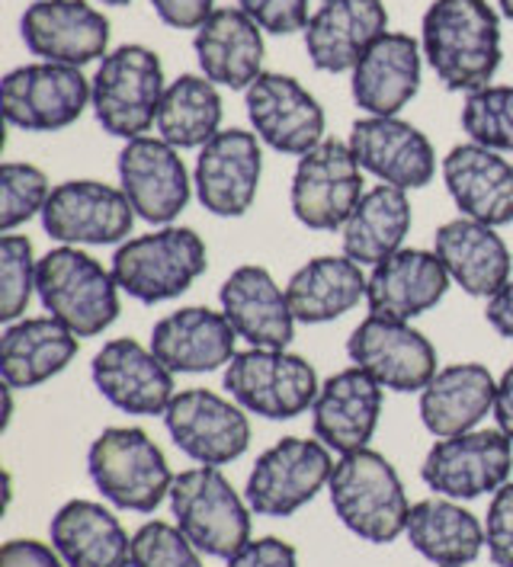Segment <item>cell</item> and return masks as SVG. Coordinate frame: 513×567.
<instances>
[{
  "instance_id": "47",
  "label": "cell",
  "mask_w": 513,
  "mask_h": 567,
  "mask_svg": "<svg viewBox=\"0 0 513 567\" xmlns=\"http://www.w3.org/2000/svg\"><path fill=\"white\" fill-rule=\"evenodd\" d=\"M484 318H488V324L497 330L504 340H511L513 343V279L501 289V292H494V296L488 299Z\"/></svg>"
},
{
  "instance_id": "23",
  "label": "cell",
  "mask_w": 513,
  "mask_h": 567,
  "mask_svg": "<svg viewBox=\"0 0 513 567\" xmlns=\"http://www.w3.org/2000/svg\"><path fill=\"white\" fill-rule=\"evenodd\" d=\"M450 282H453L450 272L433 250L401 247L389 260L372 267L366 286V305L369 315L392 318V321H414L443 301Z\"/></svg>"
},
{
  "instance_id": "35",
  "label": "cell",
  "mask_w": 513,
  "mask_h": 567,
  "mask_svg": "<svg viewBox=\"0 0 513 567\" xmlns=\"http://www.w3.org/2000/svg\"><path fill=\"white\" fill-rule=\"evenodd\" d=\"M404 536L433 567H465L482 555L484 523L450 497H430L411 507Z\"/></svg>"
},
{
  "instance_id": "51",
  "label": "cell",
  "mask_w": 513,
  "mask_h": 567,
  "mask_svg": "<svg viewBox=\"0 0 513 567\" xmlns=\"http://www.w3.org/2000/svg\"><path fill=\"white\" fill-rule=\"evenodd\" d=\"M465 567H469V565H465Z\"/></svg>"
},
{
  "instance_id": "25",
  "label": "cell",
  "mask_w": 513,
  "mask_h": 567,
  "mask_svg": "<svg viewBox=\"0 0 513 567\" xmlns=\"http://www.w3.org/2000/svg\"><path fill=\"white\" fill-rule=\"evenodd\" d=\"M379 414L382 385L369 372H362L360 365H350L321 385L311 404V426L315 436L331 452L347 455L369 446L379 426Z\"/></svg>"
},
{
  "instance_id": "16",
  "label": "cell",
  "mask_w": 513,
  "mask_h": 567,
  "mask_svg": "<svg viewBox=\"0 0 513 567\" xmlns=\"http://www.w3.org/2000/svg\"><path fill=\"white\" fill-rule=\"evenodd\" d=\"M244 106L257 138L279 154L302 157L325 142L321 103L289 74L264 71L244 90Z\"/></svg>"
},
{
  "instance_id": "2",
  "label": "cell",
  "mask_w": 513,
  "mask_h": 567,
  "mask_svg": "<svg viewBox=\"0 0 513 567\" xmlns=\"http://www.w3.org/2000/svg\"><path fill=\"white\" fill-rule=\"evenodd\" d=\"M337 519L362 542L389 545L408 529V494L394 465L376 449H357L334 462L328 481Z\"/></svg>"
},
{
  "instance_id": "30",
  "label": "cell",
  "mask_w": 513,
  "mask_h": 567,
  "mask_svg": "<svg viewBox=\"0 0 513 567\" xmlns=\"http://www.w3.org/2000/svg\"><path fill=\"white\" fill-rule=\"evenodd\" d=\"M196 61L212 84L247 90L264 74V30L242 7H218L193 39Z\"/></svg>"
},
{
  "instance_id": "11",
  "label": "cell",
  "mask_w": 513,
  "mask_h": 567,
  "mask_svg": "<svg viewBox=\"0 0 513 567\" xmlns=\"http://www.w3.org/2000/svg\"><path fill=\"white\" fill-rule=\"evenodd\" d=\"M362 167L347 142L325 138L315 151L299 157L289 203L296 218L311 231H337L366 196Z\"/></svg>"
},
{
  "instance_id": "37",
  "label": "cell",
  "mask_w": 513,
  "mask_h": 567,
  "mask_svg": "<svg viewBox=\"0 0 513 567\" xmlns=\"http://www.w3.org/2000/svg\"><path fill=\"white\" fill-rule=\"evenodd\" d=\"M157 138L177 151L203 148L222 132V96L206 74H181L164 90L157 110Z\"/></svg>"
},
{
  "instance_id": "33",
  "label": "cell",
  "mask_w": 513,
  "mask_h": 567,
  "mask_svg": "<svg viewBox=\"0 0 513 567\" xmlns=\"http://www.w3.org/2000/svg\"><path fill=\"white\" fill-rule=\"evenodd\" d=\"M68 567H132V538L120 516L93 501H68L49 523Z\"/></svg>"
},
{
  "instance_id": "32",
  "label": "cell",
  "mask_w": 513,
  "mask_h": 567,
  "mask_svg": "<svg viewBox=\"0 0 513 567\" xmlns=\"http://www.w3.org/2000/svg\"><path fill=\"white\" fill-rule=\"evenodd\" d=\"M81 350V337L55 318H20L0 337V375L10 389H35L64 372Z\"/></svg>"
},
{
  "instance_id": "50",
  "label": "cell",
  "mask_w": 513,
  "mask_h": 567,
  "mask_svg": "<svg viewBox=\"0 0 513 567\" xmlns=\"http://www.w3.org/2000/svg\"><path fill=\"white\" fill-rule=\"evenodd\" d=\"M100 3H106V7H125V3H132V0H100Z\"/></svg>"
},
{
  "instance_id": "20",
  "label": "cell",
  "mask_w": 513,
  "mask_h": 567,
  "mask_svg": "<svg viewBox=\"0 0 513 567\" xmlns=\"http://www.w3.org/2000/svg\"><path fill=\"white\" fill-rule=\"evenodd\" d=\"M120 189L138 218L152 225H171L189 203L193 179L186 174L181 151L164 138H132L120 151Z\"/></svg>"
},
{
  "instance_id": "7",
  "label": "cell",
  "mask_w": 513,
  "mask_h": 567,
  "mask_svg": "<svg viewBox=\"0 0 513 567\" xmlns=\"http://www.w3.org/2000/svg\"><path fill=\"white\" fill-rule=\"evenodd\" d=\"M171 513L206 558L228 561L250 542V504L215 465L181 472L171 484Z\"/></svg>"
},
{
  "instance_id": "29",
  "label": "cell",
  "mask_w": 513,
  "mask_h": 567,
  "mask_svg": "<svg viewBox=\"0 0 513 567\" xmlns=\"http://www.w3.org/2000/svg\"><path fill=\"white\" fill-rule=\"evenodd\" d=\"M222 315L250 347L286 350L296 337V315L289 308L286 289L276 286L270 269L238 267L222 282Z\"/></svg>"
},
{
  "instance_id": "4",
  "label": "cell",
  "mask_w": 513,
  "mask_h": 567,
  "mask_svg": "<svg viewBox=\"0 0 513 567\" xmlns=\"http://www.w3.org/2000/svg\"><path fill=\"white\" fill-rule=\"evenodd\" d=\"M206 267V244L193 228L161 225L152 235L122 240L110 269L129 299L161 305L183 296Z\"/></svg>"
},
{
  "instance_id": "19",
  "label": "cell",
  "mask_w": 513,
  "mask_h": 567,
  "mask_svg": "<svg viewBox=\"0 0 513 567\" xmlns=\"http://www.w3.org/2000/svg\"><path fill=\"white\" fill-rule=\"evenodd\" d=\"M91 375L96 391L122 414L154 417L171 408L174 401V372L154 357L152 347L120 337L103 343V350L93 357Z\"/></svg>"
},
{
  "instance_id": "1",
  "label": "cell",
  "mask_w": 513,
  "mask_h": 567,
  "mask_svg": "<svg viewBox=\"0 0 513 567\" xmlns=\"http://www.w3.org/2000/svg\"><path fill=\"white\" fill-rule=\"evenodd\" d=\"M421 49L443 87L475 93L501 68V17L488 0H433L421 20Z\"/></svg>"
},
{
  "instance_id": "22",
  "label": "cell",
  "mask_w": 513,
  "mask_h": 567,
  "mask_svg": "<svg viewBox=\"0 0 513 567\" xmlns=\"http://www.w3.org/2000/svg\"><path fill=\"white\" fill-rule=\"evenodd\" d=\"M386 32L389 10L382 0H325L305 27V52L318 71L343 74L353 71Z\"/></svg>"
},
{
  "instance_id": "40",
  "label": "cell",
  "mask_w": 513,
  "mask_h": 567,
  "mask_svg": "<svg viewBox=\"0 0 513 567\" xmlns=\"http://www.w3.org/2000/svg\"><path fill=\"white\" fill-rule=\"evenodd\" d=\"M52 196L49 177L35 164L7 161L0 167V231L13 235L32 215H42Z\"/></svg>"
},
{
  "instance_id": "38",
  "label": "cell",
  "mask_w": 513,
  "mask_h": 567,
  "mask_svg": "<svg viewBox=\"0 0 513 567\" xmlns=\"http://www.w3.org/2000/svg\"><path fill=\"white\" fill-rule=\"evenodd\" d=\"M462 132L469 142L484 145L501 154H513V87L511 84H488L465 93L462 103Z\"/></svg>"
},
{
  "instance_id": "18",
  "label": "cell",
  "mask_w": 513,
  "mask_h": 567,
  "mask_svg": "<svg viewBox=\"0 0 513 567\" xmlns=\"http://www.w3.org/2000/svg\"><path fill=\"white\" fill-rule=\"evenodd\" d=\"M264 174V148L254 132L222 128L199 148L193 186L203 209L218 218H242L254 206Z\"/></svg>"
},
{
  "instance_id": "36",
  "label": "cell",
  "mask_w": 513,
  "mask_h": 567,
  "mask_svg": "<svg viewBox=\"0 0 513 567\" xmlns=\"http://www.w3.org/2000/svg\"><path fill=\"white\" fill-rule=\"evenodd\" d=\"M411 231V199L408 189H398L389 183H379L366 189L360 206L340 228L343 254L357 260L360 267H379L392 254L401 250V244Z\"/></svg>"
},
{
  "instance_id": "43",
  "label": "cell",
  "mask_w": 513,
  "mask_h": 567,
  "mask_svg": "<svg viewBox=\"0 0 513 567\" xmlns=\"http://www.w3.org/2000/svg\"><path fill=\"white\" fill-rule=\"evenodd\" d=\"M244 13L273 35H293L305 32L311 13H308V0H238Z\"/></svg>"
},
{
  "instance_id": "34",
  "label": "cell",
  "mask_w": 513,
  "mask_h": 567,
  "mask_svg": "<svg viewBox=\"0 0 513 567\" xmlns=\"http://www.w3.org/2000/svg\"><path fill=\"white\" fill-rule=\"evenodd\" d=\"M369 276L347 254L315 257L286 282V299L299 324H328L366 299Z\"/></svg>"
},
{
  "instance_id": "5",
  "label": "cell",
  "mask_w": 513,
  "mask_h": 567,
  "mask_svg": "<svg viewBox=\"0 0 513 567\" xmlns=\"http://www.w3.org/2000/svg\"><path fill=\"white\" fill-rule=\"evenodd\" d=\"M88 472L93 487L120 509L154 513L167 497L177 475L161 446L138 426H110L91 443Z\"/></svg>"
},
{
  "instance_id": "26",
  "label": "cell",
  "mask_w": 513,
  "mask_h": 567,
  "mask_svg": "<svg viewBox=\"0 0 513 567\" xmlns=\"http://www.w3.org/2000/svg\"><path fill=\"white\" fill-rule=\"evenodd\" d=\"M238 330L222 311L189 305L167 318H161L152 330V350L174 375H199L228 365L238 353Z\"/></svg>"
},
{
  "instance_id": "49",
  "label": "cell",
  "mask_w": 513,
  "mask_h": 567,
  "mask_svg": "<svg viewBox=\"0 0 513 567\" xmlns=\"http://www.w3.org/2000/svg\"><path fill=\"white\" fill-rule=\"evenodd\" d=\"M497 7H501V13H504L507 20H513V0H497Z\"/></svg>"
},
{
  "instance_id": "45",
  "label": "cell",
  "mask_w": 513,
  "mask_h": 567,
  "mask_svg": "<svg viewBox=\"0 0 513 567\" xmlns=\"http://www.w3.org/2000/svg\"><path fill=\"white\" fill-rule=\"evenodd\" d=\"M0 567H68L55 545L35 538H10L0 548Z\"/></svg>"
},
{
  "instance_id": "39",
  "label": "cell",
  "mask_w": 513,
  "mask_h": 567,
  "mask_svg": "<svg viewBox=\"0 0 513 567\" xmlns=\"http://www.w3.org/2000/svg\"><path fill=\"white\" fill-rule=\"evenodd\" d=\"M39 279V260L32 257V240L23 235L0 238V321L13 324L27 315Z\"/></svg>"
},
{
  "instance_id": "21",
  "label": "cell",
  "mask_w": 513,
  "mask_h": 567,
  "mask_svg": "<svg viewBox=\"0 0 513 567\" xmlns=\"http://www.w3.org/2000/svg\"><path fill=\"white\" fill-rule=\"evenodd\" d=\"M347 145L366 174L398 189H421L437 174V151L418 125L398 116L353 122Z\"/></svg>"
},
{
  "instance_id": "17",
  "label": "cell",
  "mask_w": 513,
  "mask_h": 567,
  "mask_svg": "<svg viewBox=\"0 0 513 567\" xmlns=\"http://www.w3.org/2000/svg\"><path fill=\"white\" fill-rule=\"evenodd\" d=\"M32 55L52 64L84 68L110 55V20L88 0H35L20 20Z\"/></svg>"
},
{
  "instance_id": "42",
  "label": "cell",
  "mask_w": 513,
  "mask_h": 567,
  "mask_svg": "<svg viewBox=\"0 0 513 567\" xmlns=\"http://www.w3.org/2000/svg\"><path fill=\"white\" fill-rule=\"evenodd\" d=\"M484 548L497 567H513V481L491 497L484 519Z\"/></svg>"
},
{
  "instance_id": "10",
  "label": "cell",
  "mask_w": 513,
  "mask_h": 567,
  "mask_svg": "<svg viewBox=\"0 0 513 567\" xmlns=\"http://www.w3.org/2000/svg\"><path fill=\"white\" fill-rule=\"evenodd\" d=\"M0 103L7 122L23 132H61L91 106V81L81 68L35 61L3 78Z\"/></svg>"
},
{
  "instance_id": "15",
  "label": "cell",
  "mask_w": 513,
  "mask_h": 567,
  "mask_svg": "<svg viewBox=\"0 0 513 567\" xmlns=\"http://www.w3.org/2000/svg\"><path fill=\"white\" fill-rule=\"evenodd\" d=\"M135 209L125 193L100 179L59 183L42 209V228L68 247L122 244L132 235Z\"/></svg>"
},
{
  "instance_id": "3",
  "label": "cell",
  "mask_w": 513,
  "mask_h": 567,
  "mask_svg": "<svg viewBox=\"0 0 513 567\" xmlns=\"http://www.w3.org/2000/svg\"><path fill=\"white\" fill-rule=\"evenodd\" d=\"M35 292L49 318L78 337H96L120 318V282L81 247L61 244L39 260Z\"/></svg>"
},
{
  "instance_id": "27",
  "label": "cell",
  "mask_w": 513,
  "mask_h": 567,
  "mask_svg": "<svg viewBox=\"0 0 513 567\" xmlns=\"http://www.w3.org/2000/svg\"><path fill=\"white\" fill-rule=\"evenodd\" d=\"M433 254L455 286L472 299H491L511 282L513 257L497 228L459 215L433 235Z\"/></svg>"
},
{
  "instance_id": "9",
  "label": "cell",
  "mask_w": 513,
  "mask_h": 567,
  "mask_svg": "<svg viewBox=\"0 0 513 567\" xmlns=\"http://www.w3.org/2000/svg\"><path fill=\"white\" fill-rule=\"evenodd\" d=\"M331 472V449L321 440L286 436L254 462L244 487V501L257 516L286 519L299 513L305 504H311L318 491L328 487Z\"/></svg>"
},
{
  "instance_id": "12",
  "label": "cell",
  "mask_w": 513,
  "mask_h": 567,
  "mask_svg": "<svg viewBox=\"0 0 513 567\" xmlns=\"http://www.w3.org/2000/svg\"><path fill=\"white\" fill-rule=\"evenodd\" d=\"M513 472V443L501 430H472L437 440L423 455V484L450 501H475L501 491Z\"/></svg>"
},
{
  "instance_id": "13",
  "label": "cell",
  "mask_w": 513,
  "mask_h": 567,
  "mask_svg": "<svg viewBox=\"0 0 513 567\" xmlns=\"http://www.w3.org/2000/svg\"><path fill=\"white\" fill-rule=\"evenodd\" d=\"M164 426L183 455L199 465H228L250 446V420L238 401H228L209 389L174 394L164 411Z\"/></svg>"
},
{
  "instance_id": "28",
  "label": "cell",
  "mask_w": 513,
  "mask_h": 567,
  "mask_svg": "<svg viewBox=\"0 0 513 567\" xmlns=\"http://www.w3.org/2000/svg\"><path fill=\"white\" fill-rule=\"evenodd\" d=\"M443 183L455 209L491 228L513 221V164L501 151L475 142L455 145L443 157Z\"/></svg>"
},
{
  "instance_id": "46",
  "label": "cell",
  "mask_w": 513,
  "mask_h": 567,
  "mask_svg": "<svg viewBox=\"0 0 513 567\" xmlns=\"http://www.w3.org/2000/svg\"><path fill=\"white\" fill-rule=\"evenodd\" d=\"M152 7L171 30H199L215 13V0H152Z\"/></svg>"
},
{
  "instance_id": "24",
  "label": "cell",
  "mask_w": 513,
  "mask_h": 567,
  "mask_svg": "<svg viewBox=\"0 0 513 567\" xmlns=\"http://www.w3.org/2000/svg\"><path fill=\"white\" fill-rule=\"evenodd\" d=\"M423 49L408 32H386L350 71V93L366 116H398L421 90Z\"/></svg>"
},
{
  "instance_id": "41",
  "label": "cell",
  "mask_w": 513,
  "mask_h": 567,
  "mask_svg": "<svg viewBox=\"0 0 513 567\" xmlns=\"http://www.w3.org/2000/svg\"><path fill=\"white\" fill-rule=\"evenodd\" d=\"M132 567H206V561L177 523L152 519L132 536Z\"/></svg>"
},
{
  "instance_id": "14",
  "label": "cell",
  "mask_w": 513,
  "mask_h": 567,
  "mask_svg": "<svg viewBox=\"0 0 513 567\" xmlns=\"http://www.w3.org/2000/svg\"><path fill=\"white\" fill-rule=\"evenodd\" d=\"M347 357L362 372H369L382 389L408 394L423 391L440 372L433 343L411 321H392L369 315L347 340Z\"/></svg>"
},
{
  "instance_id": "44",
  "label": "cell",
  "mask_w": 513,
  "mask_h": 567,
  "mask_svg": "<svg viewBox=\"0 0 513 567\" xmlns=\"http://www.w3.org/2000/svg\"><path fill=\"white\" fill-rule=\"evenodd\" d=\"M225 567H299V551L283 538H250L238 555H232Z\"/></svg>"
},
{
  "instance_id": "6",
  "label": "cell",
  "mask_w": 513,
  "mask_h": 567,
  "mask_svg": "<svg viewBox=\"0 0 513 567\" xmlns=\"http://www.w3.org/2000/svg\"><path fill=\"white\" fill-rule=\"evenodd\" d=\"M164 64L148 45H120L100 61L91 81V106L113 138H142L164 100Z\"/></svg>"
},
{
  "instance_id": "8",
  "label": "cell",
  "mask_w": 513,
  "mask_h": 567,
  "mask_svg": "<svg viewBox=\"0 0 513 567\" xmlns=\"http://www.w3.org/2000/svg\"><path fill=\"white\" fill-rule=\"evenodd\" d=\"M225 389L244 411L267 420H293L318 398L315 365L289 350L250 347L225 365Z\"/></svg>"
},
{
  "instance_id": "48",
  "label": "cell",
  "mask_w": 513,
  "mask_h": 567,
  "mask_svg": "<svg viewBox=\"0 0 513 567\" xmlns=\"http://www.w3.org/2000/svg\"><path fill=\"white\" fill-rule=\"evenodd\" d=\"M494 417H497V430L507 433V440L513 443V362L504 369V375L497 379Z\"/></svg>"
},
{
  "instance_id": "31",
  "label": "cell",
  "mask_w": 513,
  "mask_h": 567,
  "mask_svg": "<svg viewBox=\"0 0 513 567\" xmlns=\"http://www.w3.org/2000/svg\"><path fill=\"white\" fill-rule=\"evenodd\" d=\"M497 379L479 362L443 365L421 391V420L437 440H450L479 430L494 414Z\"/></svg>"
}]
</instances>
